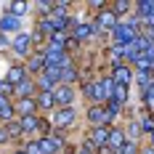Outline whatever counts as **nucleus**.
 Instances as JSON below:
<instances>
[{"label":"nucleus","instance_id":"obj_30","mask_svg":"<svg viewBox=\"0 0 154 154\" xmlns=\"http://www.w3.org/2000/svg\"><path fill=\"white\" fill-rule=\"evenodd\" d=\"M128 8H130V3H128V0H117V3H114V16H117V14H125Z\"/></svg>","mask_w":154,"mask_h":154},{"label":"nucleus","instance_id":"obj_38","mask_svg":"<svg viewBox=\"0 0 154 154\" xmlns=\"http://www.w3.org/2000/svg\"><path fill=\"white\" fill-rule=\"evenodd\" d=\"M152 75H154V72H152Z\"/></svg>","mask_w":154,"mask_h":154},{"label":"nucleus","instance_id":"obj_22","mask_svg":"<svg viewBox=\"0 0 154 154\" xmlns=\"http://www.w3.org/2000/svg\"><path fill=\"white\" fill-rule=\"evenodd\" d=\"M112 101H117V104H125V101H128V91H125L122 85H117V88H114V93H112Z\"/></svg>","mask_w":154,"mask_h":154},{"label":"nucleus","instance_id":"obj_34","mask_svg":"<svg viewBox=\"0 0 154 154\" xmlns=\"http://www.w3.org/2000/svg\"><path fill=\"white\" fill-rule=\"evenodd\" d=\"M8 138H11V136H8V130H5V128H0V143H5Z\"/></svg>","mask_w":154,"mask_h":154},{"label":"nucleus","instance_id":"obj_28","mask_svg":"<svg viewBox=\"0 0 154 154\" xmlns=\"http://www.w3.org/2000/svg\"><path fill=\"white\" fill-rule=\"evenodd\" d=\"M0 117L11 122V117H14V106H11V104H3V106H0Z\"/></svg>","mask_w":154,"mask_h":154},{"label":"nucleus","instance_id":"obj_14","mask_svg":"<svg viewBox=\"0 0 154 154\" xmlns=\"http://www.w3.org/2000/svg\"><path fill=\"white\" fill-rule=\"evenodd\" d=\"M35 106H37V101H35V98H21L16 109L21 112V117H29V114H35Z\"/></svg>","mask_w":154,"mask_h":154},{"label":"nucleus","instance_id":"obj_2","mask_svg":"<svg viewBox=\"0 0 154 154\" xmlns=\"http://www.w3.org/2000/svg\"><path fill=\"white\" fill-rule=\"evenodd\" d=\"M98 29H101V32H114V29H117V16H114V11L98 14Z\"/></svg>","mask_w":154,"mask_h":154},{"label":"nucleus","instance_id":"obj_9","mask_svg":"<svg viewBox=\"0 0 154 154\" xmlns=\"http://www.w3.org/2000/svg\"><path fill=\"white\" fill-rule=\"evenodd\" d=\"M29 48H32V37H29V35H16V37H14V51H16V53L24 56Z\"/></svg>","mask_w":154,"mask_h":154},{"label":"nucleus","instance_id":"obj_16","mask_svg":"<svg viewBox=\"0 0 154 154\" xmlns=\"http://www.w3.org/2000/svg\"><path fill=\"white\" fill-rule=\"evenodd\" d=\"M48 48H53V51H64V48H66V37H64L61 32L51 35V45H48Z\"/></svg>","mask_w":154,"mask_h":154},{"label":"nucleus","instance_id":"obj_5","mask_svg":"<svg viewBox=\"0 0 154 154\" xmlns=\"http://www.w3.org/2000/svg\"><path fill=\"white\" fill-rule=\"evenodd\" d=\"M53 101H56V104H61V109H66L69 104H72V88H69V85L56 88V91H53Z\"/></svg>","mask_w":154,"mask_h":154},{"label":"nucleus","instance_id":"obj_35","mask_svg":"<svg viewBox=\"0 0 154 154\" xmlns=\"http://www.w3.org/2000/svg\"><path fill=\"white\" fill-rule=\"evenodd\" d=\"M91 152H93V143H85V146L80 149V154H91Z\"/></svg>","mask_w":154,"mask_h":154},{"label":"nucleus","instance_id":"obj_24","mask_svg":"<svg viewBox=\"0 0 154 154\" xmlns=\"http://www.w3.org/2000/svg\"><path fill=\"white\" fill-rule=\"evenodd\" d=\"M11 14L14 16H24L27 14V3H11Z\"/></svg>","mask_w":154,"mask_h":154},{"label":"nucleus","instance_id":"obj_26","mask_svg":"<svg viewBox=\"0 0 154 154\" xmlns=\"http://www.w3.org/2000/svg\"><path fill=\"white\" fill-rule=\"evenodd\" d=\"M24 154H43L40 141H29V143H27V149H24Z\"/></svg>","mask_w":154,"mask_h":154},{"label":"nucleus","instance_id":"obj_36","mask_svg":"<svg viewBox=\"0 0 154 154\" xmlns=\"http://www.w3.org/2000/svg\"><path fill=\"white\" fill-rule=\"evenodd\" d=\"M152 146H154V133H152Z\"/></svg>","mask_w":154,"mask_h":154},{"label":"nucleus","instance_id":"obj_17","mask_svg":"<svg viewBox=\"0 0 154 154\" xmlns=\"http://www.w3.org/2000/svg\"><path fill=\"white\" fill-rule=\"evenodd\" d=\"M32 88H35V85H32L29 80H24V82H19V85H16L14 91L19 93V96H21V98H32Z\"/></svg>","mask_w":154,"mask_h":154},{"label":"nucleus","instance_id":"obj_32","mask_svg":"<svg viewBox=\"0 0 154 154\" xmlns=\"http://www.w3.org/2000/svg\"><path fill=\"white\" fill-rule=\"evenodd\" d=\"M128 133H130V136H133V138H136V136H141V125H138V122L128 125Z\"/></svg>","mask_w":154,"mask_h":154},{"label":"nucleus","instance_id":"obj_23","mask_svg":"<svg viewBox=\"0 0 154 154\" xmlns=\"http://www.w3.org/2000/svg\"><path fill=\"white\" fill-rule=\"evenodd\" d=\"M75 80H77V72L72 69V66L61 69V82H64V85H69V82H75Z\"/></svg>","mask_w":154,"mask_h":154},{"label":"nucleus","instance_id":"obj_18","mask_svg":"<svg viewBox=\"0 0 154 154\" xmlns=\"http://www.w3.org/2000/svg\"><path fill=\"white\" fill-rule=\"evenodd\" d=\"M19 125H21V130L27 133V130H35V128L40 125V120H37L35 114H29V117H21V120H19Z\"/></svg>","mask_w":154,"mask_h":154},{"label":"nucleus","instance_id":"obj_7","mask_svg":"<svg viewBox=\"0 0 154 154\" xmlns=\"http://www.w3.org/2000/svg\"><path fill=\"white\" fill-rule=\"evenodd\" d=\"M125 143V133L122 130H109V141H106V146H109V152H120Z\"/></svg>","mask_w":154,"mask_h":154},{"label":"nucleus","instance_id":"obj_6","mask_svg":"<svg viewBox=\"0 0 154 154\" xmlns=\"http://www.w3.org/2000/svg\"><path fill=\"white\" fill-rule=\"evenodd\" d=\"M64 143L59 136H45V138L40 141V149H43V154H56L59 149H61Z\"/></svg>","mask_w":154,"mask_h":154},{"label":"nucleus","instance_id":"obj_33","mask_svg":"<svg viewBox=\"0 0 154 154\" xmlns=\"http://www.w3.org/2000/svg\"><path fill=\"white\" fill-rule=\"evenodd\" d=\"M117 154H136V143H125V146H122Z\"/></svg>","mask_w":154,"mask_h":154},{"label":"nucleus","instance_id":"obj_19","mask_svg":"<svg viewBox=\"0 0 154 154\" xmlns=\"http://www.w3.org/2000/svg\"><path fill=\"white\" fill-rule=\"evenodd\" d=\"M29 69L37 72V69H45V53H35L29 59Z\"/></svg>","mask_w":154,"mask_h":154},{"label":"nucleus","instance_id":"obj_12","mask_svg":"<svg viewBox=\"0 0 154 154\" xmlns=\"http://www.w3.org/2000/svg\"><path fill=\"white\" fill-rule=\"evenodd\" d=\"M106 141H109V130L106 128H96V130H93V136H91L93 146H106Z\"/></svg>","mask_w":154,"mask_h":154},{"label":"nucleus","instance_id":"obj_11","mask_svg":"<svg viewBox=\"0 0 154 154\" xmlns=\"http://www.w3.org/2000/svg\"><path fill=\"white\" fill-rule=\"evenodd\" d=\"M85 93L91 96L93 101H106V96H104V88H101V82H91V85H85Z\"/></svg>","mask_w":154,"mask_h":154},{"label":"nucleus","instance_id":"obj_29","mask_svg":"<svg viewBox=\"0 0 154 154\" xmlns=\"http://www.w3.org/2000/svg\"><path fill=\"white\" fill-rule=\"evenodd\" d=\"M120 114V104L117 101H109V106H106V117L112 120V117H117Z\"/></svg>","mask_w":154,"mask_h":154},{"label":"nucleus","instance_id":"obj_20","mask_svg":"<svg viewBox=\"0 0 154 154\" xmlns=\"http://www.w3.org/2000/svg\"><path fill=\"white\" fill-rule=\"evenodd\" d=\"M53 104H56V101H53V93H51V91H43L40 96H37V106H45V109H51Z\"/></svg>","mask_w":154,"mask_h":154},{"label":"nucleus","instance_id":"obj_3","mask_svg":"<svg viewBox=\"0 0 154 154\" xmlns=\"http://www.w3.org/2000/svg\"><path fill=\"white\" fill-rule=\"evenodd\" d=\"M75 122V112L66 106V109H59L56 114H53V125L56 128H69V125Z\"/></svg>","mask_w":154,"mask_h":154},{"label":"nucleus","instance_id":"obj_13","mask_svg":"<svg viewBox=\"0 0 154 154\" xmlns=\"http://www.w3.org/2000/svg\"><path fill=\"white\" fill-rule=\"evenodd\" d=\"M93 29H96L93 24H77V27H75V35H72V40H88V37L93 35Z\"/></svg>","mask_w":154,"mask_h":154},{"label":"nucleus","instance_id":"obj_31","mask_svg":"<svg viewBox=\"0 0 154 154\" xmlns=\"http://www.w3.org/2000/svg\"><path fill=\"white\" fill-rule=\"evenodd\" d=\"M11 91H14V85H11L8 80H5V82H0V96H3V98H5V96H8Z\"/></svg>","mask_w":154,"mask_h":154},{"label":"nucleus","instance_id":"obj_1","mask_svg":"<svg viewBox=\"0 0 154 154\" xmlns=\"http://www.w3.org/2000/svg\"><path fill=\"white\" fill-rule=\"evenodd\" d=\"M138 35H136V24L130 21V24H117V29H114V45H128V43H133Z\"/></svg>","mask_w":154,"mask_h":154},{"label":"nucleus","instance_id":"obj_10","mask_svg":"<svg viewBox=\"0 0 154 154\" xmlns=\"http://www.w3.org/2000/svg\"><path fill=\"white\" fill-rule=\"evenodd\" d=\"M19 24H21V19H19V16H14V14H8L5 19H0V29H3V32L19 29Z\"/></svg>","mask_w":154,"mask_h":154},{"label":"nucleus","instance_id":"obj_27","mask_svg":"<svg viewBox=\"0 0 154 154\" xmlns=\"http://www.w3.org/2000/svg\"><path fill=\"white\" fill-rule=\"evenodd\" d=\"M143 101H146L149 106H154V82L149 85V88H143Z\"/></svg>","mask_w":154,"mask_h":154},{"label":"nucleus","instance_id":"obj_37","mask_svg":"<svg viewBox=\"0 0 154 154\" xmlns=\"http://www.w3.org/2000/svg\"><path fill=\"white\" fill-rule=\"evenodd\" d=\"M16 154H24V152H16Z\"/></svg>","mask_w":154,"mask_h":154},{"label":"nucleus","instance_id":"obj_8","mask_svg":"<svg viewBox=\"0 0 154 154\" xmlns=\"http://www.w3.org/2000/svg\"><path fill=\"white\" fill-rule=\"evenodd\" d=\"M112 80H114V85H122V88H125V85L133 80V75H130L128 66H117V69L112 72Z\"/></svg>","mask_w":154,"mask_h":154},{"label":"nucleus","instance_id":"obj_15","mask_svg":"<svg viewBox=\"0 0 154 154\" xmlns=\"http://www.w3.org/2000/svg\"><path fill=\"white\" fill-rule=\"evenodd\" d=\"M24 80H27V72H24V69H21V66H14V69H11V72H8V82H11V85H19V82H24Z\"/></svg>","mask_w":154,"mask_h":154},{"label":"nucleus","instance_id":"obj_21","mask_svg":"<svg viewBox=\"0 0 154 154\" xmlns=\"http://www.w3.org/2000/svg\"><path fill=\"white\" fill-rule=\"evenodd\" d=\"M101 88H104V96H106V101H112V93H114V80L112 77H106V80H101Z\"/></svg>","mask_w":154,"mask_h":154},{"label":"nucleus","instance_id":"obj_25","mask_svg":"<svg viewBox=\"0 0 154 154\" xmlns=\"http://www.w3.org/2000/svg\"><path fill=\"white\" fill-rule=\"evenodd\" d=\"M5 130H8V136H19V133H24V130H21V125L16 122V120H11V122L5 125Z\"/></svg>","mask_w":154,"mask_h":154},{"label":"nucleus","instance_id":"obj_4","mask_svg":"<svg viewBox=\"0 0 154 154\" xmlns=\"http://www.w3.org/2000/svg\"><path fill=\"white\" fill-rule=\"evenodd\" d=\"M88 120H91L96 128H106V122H112L106 117V109H101V106H93L91 112H88Z\"/></svg>","mask_w":154,"mask_h":154}]
</instances>
